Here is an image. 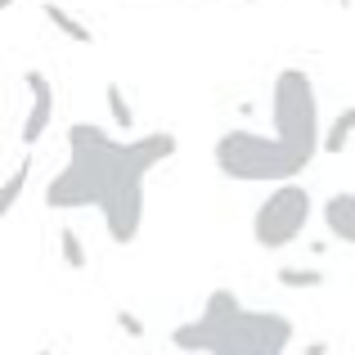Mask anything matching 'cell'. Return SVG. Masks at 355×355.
Segmentation results:
<instances>
[{
	"label": "cell",
	"instance_id": "1",
	"mask_svg": "<svg viewBox=\"0 0 355 355\" xmlns=\"http://www.w3.org/2000/svg\"><path fill=\"white\" fill-rule=\"evenodd\" d=\"M211 157L230 180H252V184H284L311 166V157L297 153L288 139L261 135V130H225L211 148Z\"/></svg>",
	"mask_w": 355,
	"mask_h": 355
},
{
	"label": "cell",
	"instance_id": "2",
	"mask_svg": "<svg viewBox=\"0 0 355 355\" xmlns=\"http://www.w3.org/2000/svg\"><path fill=\"white\" fill-rule=\"evenodd\" d=\"M126 144H121L117 153H72V162L45 184V207H54V211L104 207L108 189L121 180V171H130L126 166Z\"/></svg>",
	"mask_w": 355,
	"mask_h": 355
},
{
	"label": "cell",
	"instance_id": "3",
	"mask_svg": "<svg viewBox=\"0 0 355 355\" xmlns=\"http://www.w3.org/2000/svg\"><path fill=\"white\" fill-rule=\"evenodd\" d=\"M270 121H275V135L288 139L297 153H306L315 162L320 153V99L315 86L302 68H284L270 86Z\"/></svg>",
	"mask_w": 355,
	"mask_h": 355
},
{
	"label": "cell",
	"instance_id": "4",
	"mask_svg": "<svg viewBox=\"0 0 355 355\" xmlns=\"http://www.w3.org/2000/svg\"><path fill=\"white\" fill-rule=\"evenodd\" d=\"M311 211H315L311 193H306L302 184L284 180L261 198L257 211H252V239H257L261 248H270V252L293 248V243L306 234V225H311Z\"/></svg>",
	"mask_w": 355,
	"mask_h": 355
},
{
	"label": "cell",
	"instance_id": "5",
	"mask_svg": "<svg viewBox=\"0 0 355 355\" xmlns=\"http://www.w3.org/2000/svg\"><path fill=\"white\" fill-rule=\"evenodd\" d=\"M99 216H104V230H108V239H113L117 248L135 243L139 225H144V175L139 171H121V180L108 189Z\"/></svg>",
	"mask_w": 355,
	"mask_h": 355
},
{
	"label": "cell",
	"instance_id": "6",
	"mask_svg": "<svg viewBox=\"0 0 355 355\" xmlns=\"http://www.w3.org/2000/svg\"><path fill=\"white\" fill-rule=\"evenodd\" d=\"M234 329H239L243 347L252 355H284L288 342L297 338L293 320H288V315H275V311H243Z\"/></svg>",
	"mask_w": 355,
	"mask_h": 355
},
{
	"label": "cell",
	"instance_id": "7",
	"mask_svg": "<svg viewBox=\"0 0 355 355\" xmlns=\"http://www.w3.org/2000/svg\"><path fill=\"white\" fill-rule=\"evenodd\" d=\"M23 90H27V117H23V130H18V139H23V148H36V139L50 130V117H54V86L45 72L27 68L23 72Z\"/></svg>",
	"mask_w": 355,
	"mask_h": 355
},
{
	"label": "cell",
	"instance_id": "8",
	"mask_svg": "<svg viewBox=\"0 0 355 355\" xmlns=\"http://www.w3.org/2000/svg\"><path fill=\"white\" fill-rule=\"evenodd\" d=\"M234 329H220V324H207L198 315V320H189V324H180V329L171 333V347L180 351V355H216L220 351V342L230 338Z\"/></svg>",
	"mask_w": 355,
	"mask_h": 355
},
{
	"label": "cell",
	"instance_id": "9",
	"mask_svg": "<svg viewBox=\"0 0 355 355\" xmlns=\"http://www.w3.org/2000/svg\"><path fill=\"white\" fill-rule=\"evenodd\" d=\"M171 153H175V135L171 130H148V135H139V139L126 144V166L144 175V171H153L157 162H166Z\"/></svg>",
	"mask_w": 355,
	"mask_h": 355
},
{
	"label": "cell",
	"instance_id": "10",
	"mask_svg": "<svg viewBox=\"0 0 355 355\" xmlns=\"http://www.w3.org/2000/svg\"><path fill=\"white\" fill-rule=\"evenodd\" d=\"M324 230L338 243H351L355 248V193H333L324 202Z\"/></svg>",
	"mask_w": 355,
	"mask_h": 355
},
{
	"label": "cell",
	"instance_id": "11",
	"mask_svg": "<svg viewBox=\"0 0 355 355\" xmlns=\"http://www.w3.org/2000/svg\"><path fill=\"white\" fill-rule=\"evenodd\" d=\"M121 144H126V139L108 135L104 126H95V121H77V126H68V148H72V153H117Z\"/></svg>",
	"mask_w": 355,
	"mask_h": 355
},
{
	"label": "cell",
	"instance_id": "12",
	"mask_svg": "<svg viewBox=\"0 0 355 355\" xmlns=\"http://www.w3.org/2000/svg\"><path fill=\"white\" fill-rule=\"evenodd\" d=\"M243 315V302L234 288H216V293H207V306H202V320L207 324H220V329H234Z\"/></svg>",
	"mask_w": 355,
	"mask_h": 355
},
{
	"label": "cell",
	"instance_id": "13",
	"mask_svg": "<svg viewBox=\"0 0 355 355\" xmlns=\"http://www.w3.org/2000/svg\"><path fill=\"white\" fill-rule=\"evenodd\" d=\"M41 14H45V23H50L54 32H63L72 45H90V41H95V32H90V27L81 23L77 14H68L63 5H54V0H45V5H41Z\"/></svg>",
	"mask_w": 355,
	"mask_h": 355
},
{
	"label": "cell",
	"instance_id": "14",
	"mask_svg": "<svg viewBox=\"0 0 355 355\" xmlns=\"http://www.w3.org/2000/svg\"><path fill=\"white\" fill-rule=\"evenodd\" d=\"M275 279L293 293H311V288H324V270H311V266H279Z\"/></svg>",
	"mask_w": 355,
	"mask_h": 355
},
{
	"label": "cell",
	"instance_id": "15",
	"mask_svg": "<svg viewBox=\"0 0 355 355\" xmlns=\"http://www.w3.org/2000/svg\"><path fill=\"white\" fill-rule=\"evenodd\" d=\"M104 104H108V117H113L117 130H130V126H135V108H130L126 90H121L117 81H108V86H104Z\"/></svg>",
	"mask_w": 355,
	"mask_h": 355
},
{
	"label": "cell",
	"instance_id": "16",
	"mask_svg": "<svg viewBox=\"0 0 355 355\" xmlns=\"http://www.w3.org/2000/svg\"><path fill=\"white\" fill-rule=\"evenodd\" d=\"M27 180H32V153H23V162L14 166V175H9V184H5V193H0V211H5V216L18 207V198H23Z\"/></svg>",
	"mask_w": 355,
	"mask_h": 355
},
{
	"label": "cell",
	"instance_id": "17",
	"mask_svg": "<svg viewBox=\"0 0 355 355\" xmlns=\"http://www.w3.org/2000/svg\"><path fill=\"white\" fill-rule=\"evenodd\" d=\"M59 257H63V266H68V270H86V261H90L86 257V239H81L72 225L59 230Z\"/></svg>",
	"mask_w": 355,
	"mask_h": 355
},
{
	"label": "cell",
	"instance_id": "18",
	"mask_svg": "<svg viewBox=\"0 0 355 355\" xmlns=\"http://www.w3.org/2000/svg\"><path fill=\"white\" fill-rule=\"evenodd\" d=\"M355 135V130H351V121L347 117H333V126L329 130H324V153H342V148H347V139Z\"/></svg>",
	"mask_w": 355,
	"mask_h": 355
},
{
	"label": "cell",
	"instance_id": "19",
	"mask_svg": "<svg viewBox=\"0 0 355 355\" xmlns=\"http://www.w3.org/2000/svg\"><path fill=\"white\" fill-rule=\"evenodd\" d=\"M117 324H121V333H126V338H144V320H139L135 311H126V306L117 311Z\"/></svg>",
	"mask_w": 355,
	"mask_h": 355
},
{
	"label": "cell",
	"instance_id": "20",
	"mask_svg": "<svg viewBox=\"0 0 355 355\" xmlns=\"http://www.w3.org/2000/svg\"><path fill=\"white\" fill-rule=\"evenodd\" d=\"M306 355H329V342H311V347H306Z\"/></svg>",
	"mask_w": 355,
	"mask_h": 355
},
{
	"label": "cell",
	"instance_id": "21",
	"mask_svg": "<svg viewBox=\"0 0 355 355\" xmlns=\"http://www.w3.org/2000/svg\"><path fill=\"white\" fill-rule=\"evenodd\" d=\"M342 117H347V121H351V130H355V104H351V108H342Z\"/></svg>",
	"mask_w": 355,
	"mask_h": 355
},
{
	"label": "cell",
	"instance_id": "22",
	"mask_svg": "<svg viewBox=\"0 0 355 355\" xmlns=\"http://www.w3.org/2000/svg\"><path fill=\"white\" fill-rule=\"evenodd\" d=\"M36 355H54V351H50V347H45V351H36Z\"/></svg>",
	"mask_w": 355,
	"mask_h": 355
},
{
	"label": "cell",
	"instance_id": "23",
	"mask_svg": "<svg viewBox=\"0 0 355 355\" xmlns=\"http://www.w3.org/2000/svg\"><path fill=\"white\" fill-rule=\"evenodd\" d=\"M230 355H252V351H230Z\"/></svg>",
	"mask_w": 355,
	"mask_h": 355
},
{
	"label": "cell",
	"instance_id": "24",
	"mask_svg": "<svg viewBox=\"0 0 355 355\" xmlns=\"http://www.w3.org/2000/svg\"><path fill=\"white\" fill-rule=\"evenodd\" d=\"M338 5H351V0H338Z\"/></svg>",
	"mask_w": 355,
	"mask_h": 355
}]
</instances>
